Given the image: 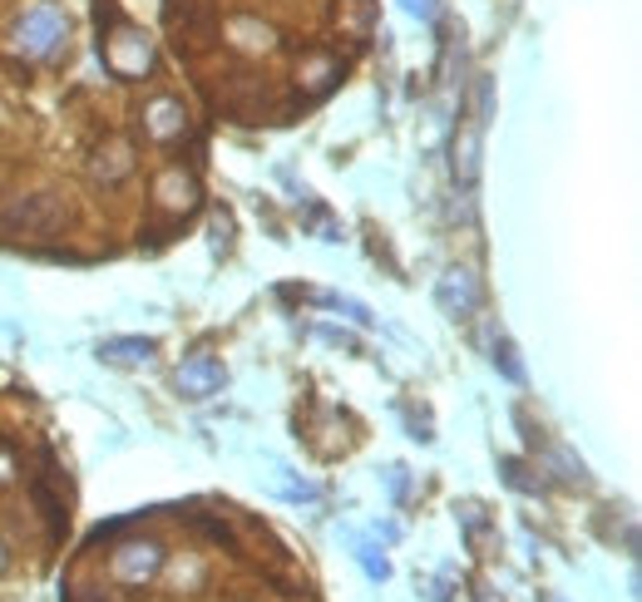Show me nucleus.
<instances>
[{
    "mask_svg": "<svg viewBox=\"0 0 642 602\" xmlns=\"http://www.w3.org/2000/svg\"><path fill=\"white\" fill-rule=\"evenodd\" d=\"M440 306L460 321V316H470L474 306H480V286H474L470 272H444L440 276Z\"/></svg>",
    "mask_w": 642,
    "mask_h": 602,
    "instance_id": "20e7f679",
    "label": "nucleus"
},
{
    "mask_svg": "<svg viewBox=\"0 0 642 602\" xmlns=\"http://www.w3.org/2000/svg\"><path fill=\"white\" fill-rule=\"evenodd\" d=\"M59 39H65V15H59L55 5H35L25 20H20V39H15V45L25 49L30 59H45Z\"/></svg>",
    "mask_w": 642,
    "mask_h": 602,
    "instance_id": "f03ea898",
    "label": "nucleus"
},
{
    "mask_svg": "<svg viewBox=\"0 0 642 602\" xmlns=\"http://www.w3.org/2000/svg\"><path fill=\"white\" fill-rule=\"evenodd\" d=\"M75 602H104V598H99V592H79Z\"/></svg>",
    "mask_w": 642,
    "mask_h": 602,
    "instance_id": "1a4fd4ad",
    "label": "nucleus"
},
{
    "mask_svg": "<svg viewBox=\"0 0 642 602\" xmlns=\"http://www.w3.org/2000/svg\"><path fill=\"white\" fill-rule=\"evenodd\" d=\"M148 355H154V341H138V336H124V341L99 345V361L104 365H148Z\"/></svg>",
    "mask_w": 642,
    "mask_h": 602,
    "instance_id": "423d86ee",
    "label": "nucleus"
},
{
    "mask_svg": "<svg viewBox=\"0 0 642 602\" xmlns=\"http://www.w3.org/2000/svg\"><path fill=\"white\" fill-rule=\"evenodd\" d=\"M65 203L59 197H49V193H40V197H20L10 213H0V223L10 227V232H55V227H65Z\"/></svg>",
    "mask_w": 642,
    "mask_h": 602,
    "instance_id": "f257e3e1",
    "label": "nucleus"
},
{
    "mask_svg": "<svg viewBox=\"0 0 642 602\" xmlns=\"http://www.w3.org/2000/svg\"><path fill=\"white\" fill-rule=\"evenodd\" d=\"M164 563V553H158V543H128L124 553L114 558V572L124 582H138V578H148V572Z\"/></svg>",
    "mask_w": 642,
    "mask_h": 602,
    "instance_id": "39448f33",
    "label": "nucleus"
},
{
    "mask_svg": "<svg viewBox=\"0 0 642 602\" xmlns=\"http://www.w3.org/2000/svg\"><path fill=\"white\" fill-rule=\"evenodd\" d=\"M148 128H154V134H158V138L178 134V128H183V124H178V109H173V104H168V99H158V104H154V124H148Z\"/></svg>",
    "mask_w": 642,
    "mask_h": 602,
    "instance_id": "0eeeda50",
    "label": "nucleus"
},
{
    "mask_svg": "<svg viewBox=\"0 0 642 602\" xmlns=\"http://www.w3.org/2000/svg\"><path fill=\"white\" fill-rule=\"evenodd\" d=\"M494 365H504V375H509V380H523V365L514 361V345L509 341H494Z\"/></svg>",
    "mask_w": 642,
    "mask_h": 602,
    "instance_id": "6e6552de",
    "label": "nucleus"
},
{
    "mask_svg": "<svg viewBox=\"0 0 642 602\" xmlns=\"http://www.w3.org/2000/svg\"><path fill=\"white\" fill-rule=\"evenodd\" d=\"M0 568H5V553H0Z\"/></svg>",
    "mask_w": 642,
    "mask_h": 602,
    "instance_id": "9d476101",
    "label": "nucleus"
},
{
    "mask_svg": "<svg viewBox=\"0 0 642 602\" xmlns=\"http://www.w3.org/2000/svg\"><path fill=\"white\" fill-rule=\"evenodd\" d=\"M549 602H559V598H549Z\"/></svg>",
    "mask_w": 642,
    "mask_h": 602,
    "instance_id": "9b49d317",
    "label": "nucleus"
},
{
    "mask_svg": "<svg viewBox=\"0 0 642 602\" xmlns=\"http://www.w3.org/2000/svg\"><path fill=\"white\" fill-rule=\"evenodd\" d=\"M223 385H227V371L213 355H193V361L178 365V390H183L188 400H213Z\"/></svg>",
    "mask_w": 642,
    "mask_h": 602,
    "instance_id": "7ed1b4c3",
    "label": "nucleus"
}]
</instances>
